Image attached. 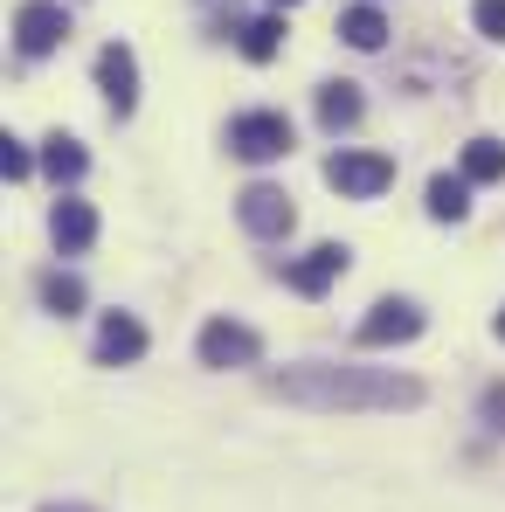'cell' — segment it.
I'll return each instance as SVG.
<instances>
[{
    "label": "cell",
    "instance_id": "cell-1",
    "mask_svg": "<svg viewBox=\"0 0 505 512\" xmlns=\"http://www.w3.org/2000/svg\"><path fill=\"white\" fill-rule=\"evenodd\" d=\"M270 395L277 402H298V409H416L422 381L409 374H388V367H339V360H298L284 374H270Z\"/></svg>",
    "mask_w": 505,
    "mask_h": 512
},
{
    "label": "cell",
    "instance_id": "cell-2",
    "mask_svg": "<svg viewBox=\"0 0 505 512\" xmlns=\"http://www.w3.org/2000/svg\"><path fill=\"white\" fill-rule=\"evenodd\" d=\"M229 153L250 160V167L284 160V153H291V118H284V111H243V118L229 125Z\"/></svg>",
    "mask_w": 505,
    "mask_h": 512
},
{
    "label": "cell",
    "instance_id": "cell-3",
    "mask_svg": "<svg viewBox=\"0 0 505 512\" xmlns=\"http://www.w3.org/2000/svg\"><path fill=\"white\" fill-rule=\"evenodd\" d=\"M326 180H333L339 194H353V201H374V194L395 187V160L388 153H333L326 160Z\"/></svg>",
    "mask_w": 505,
    "mask_h": 512
},
{
    "label": "cell",
    "instance_id": "cell-4",
    "mask_svg": "<svg viewBox=\"0 0 505 512\" xmlns=\"http://www.w3.org/2000/svg\"><path fill=\"white\" fill-rule=\"evenodd\" d=\"M263 360V340L236 319H208L201 326V367H256Z\"/></svg>",
    "mask_w": 505,
    "mask_h": 512
},
{
    "label": "cell",
    "instance_id": "cell-5",
    "mask_svg": "<svg viewBox=\"0 0 505 512\" xmlns=\"http://www.w3.org/2000/svg\"><path fill=\"white\" fill-rule=\"evenodd\" d=\"M63 35H70V14L56 0H21V14H14V49L21 56H49Z\"/></svg>",
    "mask_w": 505,
    "mask_h": 512
},
{
    "label": "cell",
    "instance_id": "cell-6",
    "mask_svg": "<svg viewBox=\"0 0 505 512\" xmlns=\"http://www.w3.org/2000/svg\"><path fill=\"white\" fill-rule=\"evenodd\" d=\"M236 215H243V229H250V236H291V222H298L291 194H284V187H270V180H256V187H243Z\"/></svg>",
    "mask_w": 505,
    "mask_h": 512
},
{
    "label": "cell",
    "instance_id": "cell-7",
    "mask_svg": "<svg viewBox=\"0 0 505 512\" xmlns=\"http://www.w3.org/2000/svg\"><path fill=\"white\" fill-rule=\"evenodd\" d=\"M416 333H422V305H409V298H381V305L360 319L353 340L360 346H409Z\"/></svg>",
    "mask_w": 505,
    "mask_h": 512
},
{
    "label": "cell",
    "instance_id": "cell-8",
    "mask_svg": "<svg viewBox=\"0 0 505 512\" xmlns=\"http://www.w3.org/2000/svg\"><path fill=\"white\" fill-rule=\"evenodd\" d=\"M97 84H104V104L118 118H132V104H139V56L125 42H104L97 49Z\"/></svg>",
    "mask_w": 505,
    "mask_h": 512
},
{
    "label": "cell",
    "instance_id": "cell-9",
    "mask_svg": "<svg viewBox=\"0 0 505 512\" xmlns=\"http://www.w3.org/2000/svg\"><path fill=\"white\" fill-rule=\"evenodd\" d=\"M346 263H353V250H346V243H319V250H305L298 263H291V291L326 298L339 277H346Z\"/></svg>",
    "mask_w": 505,
    "mask_h": 512
},
{
    "label": "cell",
    "instance_id": "cell-10",
    "mask_svg": "<svg viewBox=\"0 0 505 512\" xmlns=\"http://www.w3.org/2000/svg\"><path fill=\"white\" fill-rule=\"evenodd\" d=\"M146 353V326L132 319V312H104V326H97V360L104 367H125V360H139Z\"/></svg>",
    "mask_w": 505,
    "mask_h": 512
},
{
    "label": "cell",
    "instance_id": "cell-11",
    "mask_svg": "<svg viewBox=\"0 0 505 512\" xmlns=\"http://www.w3.org/2000/svg\"><path fill=\"white\" fill-rule=\"evenodd\" d=\"M49 236H56V250H90L97 243V208L90 201H56Z\"/></svg>",
    "mask_w": 505,
    "mask_h": 512
},
{
    "label": "cell",
    "instance_id": "cell-12",
    "mask_svg": "<svg viewBox=\"0 0 505 512\" xmlns=\"http://www.w3.org/2000/svg\"><path fill=\"white\" fill-rule=\"evenodd\" d=\"M429 215L436 222H464L471 215V180L464 173H436L429 180Z\"/></svg>",
    "mask_w": 505,
    "mask_h": 512
},
{
    "label": "cell",
    "instance_id": "cell-13",
    "mask_svg": "<svg viewBox=\"0 0 505 512\" xmlns=\"http://www.w3.org/2000/svg\"><path fill=\"white\" fill-rule=\"evenodd\" d=\"M319 125H326V132L360 125V84H326L319 90Z\"/></svg>",
    "mask_w": 505,
    "mask_h": 512
},
{
    "label": "cell",
    "instance_id": "cell-14",
    "mask_svg": "<svg viewBox=\"0 0 505 512\" xmlns=\"http://www.w3.org/2000/svg\"><path fill=\"white\" fill-rule=\"evenodd\" d=\"M339 35H346L353 49H381V42H388V21H381V7H346V14H339Z\"/></svg>",
    "mask_w": 505,
    "mask_h": 512
},
{
    "label": "cell",
    "instance_id": "cell-15",
    "mask_svg": "<svg viewBox=\"0 0 505 512\" xmlns=\"http://www.w3.org/2000/svg\"><path fill=\"white\" fill-rule=\"evenodd\" d=\"M84 146H77V139H63V132H56V139H49V146H42V173H49V180H56V187H63V180H84Z\"/></svg>",
    "mask_w": 505,
    "mask_h": 512
},
{
    "label": "cell",
    "instance_id": "cell-16",
    "mask_svg": "<svg viewBox=\"0 0 505 512\" xmlns=\"http://www.w3.org/2000/svg\"><path fill=\"white\" fill-rule=\"evenodd\" d=\"M236 49H243L250 63H270V56L284 49V21H277V14H263V21H250V28L236 35Z\"/></svg>",
    "mask_w": 505,
    "mask_h": 512
},
{
    "label": "cell",
    "instance_id": "cell-17",
    "mask_svg": "<svg viewBox=\"0 0 505 512\" xmlns=\"http://www.w3.org/2000/svg\"><path fill=\"white\" fill-rule=\"evenodd\" d=\"M35 291H42V305H49V312H63V319H70V312H84V284H77L70 270H49Z\"/></svg>",
    "mask_w": 505,
    "mask_h": 512
},
{
    "label": "cell",
    "instance_id": "cell-18",
    "mask_svg": "<svg viewBox=\"0 0 505 512\" xmlns=\"http://www.w3.org/2000/svg\"><path fill=\"white\" fill-rule=\"evenodd\" d=\"M464 180H505V146L499 139H471V146H464Z\"/></svg>",
    "mask_w": 505,
    "mask_h": 512
},
{
    "label": "cell",
    "instance_id": "cell-19",
    "mask_svg": "<svg viewBox=\"0 0 505 512\" xmlns=\"http://www.w3.org/2000/svg\"><path fill=\"white\" fill-rule=\"evenodd\" d=\"M0 173H7V180H28V173H35V153H28L21 139H0Z\"/></svg>",
    "mask_w": 505,
    "mask_h": 512
},
{
    "label": "cell",
    "instance_id": "cell-20",
    "mask_svg": "<svg viewBox=\"0 0 505 512\" xmlns=\"http://www.w3.org/2000/svg\"><path fill=\"white\" fill-rule=\"evenodd\" d=\"M471 21H478L492 42H505V0H478V7H471Z\"/></svg>",
    "mask_w": 505,
    "mask_h": 512
},
{
    "label": "cell",
    "instance_id": "cell-21",
    "mask_svg": "<svg viewBox=\"0 0 505 512\" xmlns=\"http://www.w3.org/2000/svg\"><path fill=\"white\" fill-rule=\"evenodd\" d=\"M485 416H492V429H505V388H492V395H485Z\"/></svg>",
    "mask_w": 505,
    "mask_h": 512
},
{
    "label": "cell",
    "instance_id": "cell-22",
    "mask_svg": "<svg viewBox=\"0 0 505 512\" xmlns=\"http://www.w3.org/2000/svg\"><path fill=\"white\" fill-rule=\"evenodd\" d=\"M42 512H90V506H42Z\"/></svg>",
    "mask_w": 505,
    "mask_h": 512
},
{
    "label": "cell",
    "instance_id": "cell-23",
    "mask_svg": "<svg viewBox=\"0 0 505 512\" xmlns=\"http://www.w3.org/2000/svg\"><path fill=\"white\" fill-rule=\"evenodd\" d=\"M270 7H298V0H270Z\"/></svg>",
    "mask_w": 505,
    "mask_h": 512
},
{
    "label": "cell",
    "instance_id": "cell-24",
    "mask_svg": "<svg viewBox=\"0 0 505 512\" xmlns=\"http://www.w3.org/2000/svg\"><path fill=\"white\" fill-rule=\"evenodd\" d=\"M499 340H505V312H499Z\"/></svg>",
    "mask_w": 505,
    "mask_h": 512
}]
</instances>
